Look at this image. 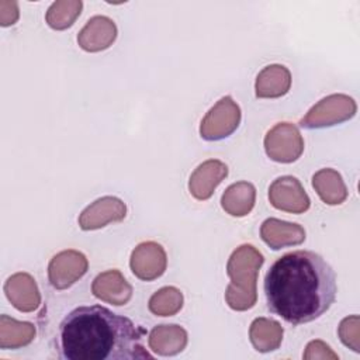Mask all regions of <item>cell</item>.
Here are the masks:
<instances>
[{"label":"cell","instance_id":"12","mask_svg":"<svg viewBox=\"0 0 360 360\" xmlns=\"http://www.w3.org/2000/svg\"><path fill=\"white\" fill-rule=\"evenodd\" d=\"M117 38V27L112 20L96 15L87 21L77 35V44L83 51L98 52L111 46Z\"/></svg>","mask_w":360,"mask_h":360},{"label":"cell","instance_id":"19","mask_svg":"<svg viewBox=\"0 0 360 360\" xmlns=\"http://www.w3.org/2000/svg\"><path fill=\"white\" fill-rule=\"evenodd\" d=\"M256 198V188L252 183L239 181L231 184L221 198L222 208L232 217H245L248 215Z\"/></svg>","mask_w":360,"mask_h":360},{"label":"cell","instance_id":"9","mask_svg":"<svg viewBox=\"0 0 360 360\" xmlns=\"http://www.w3.org/2000/svg\"><path fill=\"white\" fill-rule=\"evenodd\" d=\"M129 266L138 278L152 281L160 277L166 270V252L156 242H143L134 249Z\"/></svg>","mask_w":360,"mask_h":360},{"label":"cell","instance_id":"4","mask_svg":"<svg viewBox=\"0 0 360 360\" xmlns=\"http://www.w3.org/2000/svg\"><path fill=\"white\" fill-rule=\"evenodd\" d=\"M356 111L357 105L352 97L346 94H330L315 104L300 120V127L307 129L333 127L353 118Z\"/></svg>","mask_w":360,"mask_h":360},{"label":"cell","instance_id":"17","mask_svg":"<svg viewBox=\"0 0 360 360\" xmlns=\"http://www.w3.org/2000/svg\"><path fill=\"white\" fill-rule=\"evenodd\" d=\"M148 345L159 356H174L184 350L187 332L179 325H159L150 330Z\"/></svg>","mask_w":360,"mask_h":360},{"label":"cell","instance_id":"10","mask_svg":"<svg viewBox=\"0 0 360 360\" xmlns=\"http://www.w3.org/2000/svg\"><path fill=\"white\" fill-rule=\"evenodd\" d=\"M127 215L125 204L111 195L101 197L84 208L79 217V226L83 231H93L105 226L110 222L122 221Z\"/></svg>","mask_w":360,"mask_h":360},{"label":"cell","instance_id":"25","mask_svg":"<svg viewBox=\"0 0 360 360\" xmlns=\"http://www.w3.org/2000/svg\"><path fill=\"white\" fill-rule=\"evenodd\" d=\"M302 359H305V360H309V359H333V360H336V359H339V356L325 342L311 340L305 347Z\"/></svg>","mask_w":360,"mask_h":360},{"label":"cell","instance_id":"1","mask_svg":"<svg viewBox=\"0 0 360 360\" xmlns=\"http://www.w3.org/2000/svg\"><path fill=\"white\" fill-rule=\"evenodd\" d=\"M263 290L267 309L298 326L321 318L336 300V274L311 250H294L267 270Z\"/></svg>","mask_w":360,"mask_h":360},{"label":"cell","instance_id":"23","mask_svg":"<svg viewBox=\"0 0 360 360\" xmlns=\"http://www.w3.org/2000/svg\"><path fill=\"white\" fill-rule=\"evenodd\" d=\"M82 1H55L46 13V22L53 30H66L80 15Z\"/></svg>","mask_w":360,"mask_h":360},{"label":"cell","instance_id":"2","mask_svg":"<svg viewBox=\"0 0 360 360\" xmlns=\"http://www.w3.org/2000/svg\"><path fill=\"white\" fill-rule=\"evenodd\" d=\"M142 339L143 330L129 318L103 305H82L60 321L53 349L62 360H150Z\"/></svg>","mask_w":360,"mask_h":360},{"label":"cell","instance_id":"3","mask_svg":"<svg viewBox=\"0 0 360 360\" xmlns=\"http://www.w3.org/2000/svg\"><path fill=\"white\" fill-rule=\"evenodd\" d=\"M263 262V255L252 245H242L231 255L226 264L231 283L225 292V301L229 308L246 311L255 307L257 273Z\"/></svg>","mask_w":360,"mask_h":360},{"label":"cell","instance_id":"15","mask_svg":"<svg viewBox=\"0 0 360 360\" xmlns=\"http://www.w3.org/2000/svg\"><path fill=\"white\" fill-rule=\"evenodd\" d=\"M260 236L271 249L278 250L302 243L305 240V231L298 224L269 218L260 226Z\"/></svg>","mask_w":360,"mask_h":360},{"label":"cell","instance_id":"21","mask_svg":"<svg viewBox=\"0 0 360 360\" xmlns=\"http://www.w3.org/2000/svg\"><path fill=\"white\" fill-rule=\"evenodd\" d=\"M35 328L30 322H18L7 315L0 318V349H18L32 342Z\"/></svg>","mask_w":360,"mask_h":360},{"label":"cell","instance_id":"18","mask_svg":"<svg viewBox=\"0 0 360 360\" xmlns=\"http://www.w3.org/2000/svg\"><path fill=\"white\" fill-rule=\"evenodd\" d=\"M312 187L321 200L329 205L342 204L347 198V188L342 176L333 169H321L312 176Z\"/></svg>","mask_w":360,"mask_h":360},{"label":"cell","instance_id":"14","mask_svg":"<svg viewBox=\"0 0 360 360\" xmlns=\"http://www.w3.org/2000/svg\"><path fill=\"white\" fill-rule=\"evenodd\" d=\"M4 292L8 301L22 312L37 309L41 302L35 280L27 273H17L11 276L4 284Z\"/></svg>","mask_w":360,"mask_h":360},{"label":"cell","instance_id":"16","mask_svg":"<svg viewBox=\"0 0 360 360\" xmlns=\"http://www.w3.org/2000/svg\"><path fill=\"white\" fill-rule=\"evenodd\" d=\"M291 87V73L283 65H269L256 77V97L277 98L288 93Z\"/></svg>","mask_w":360,"mask_h":360},{"label":"cell","instance_id":"11","mask_svg":"<svg viewBox=\"0 0 360 360\" xmlns=\"http://www.w3.org/2000/svg\"><path fill=\"white\" fill-rule=\"evenodd\" d=\"M226 176H228V167L225 163L217 159L205 160L190 176V181H188L190 194L200 201H205L214 194V190L217 188V186Z\"/></svg>","mask_w":360,"mask_h":360},{"label":"cell","instance_id":"22","mask_svg":"<svg viewBox=\"0 0 360 360\" xmlns=\"http://www.w3.org/2000/svg\"><path fill=\"white\" fill-rule=\"evenodd\" d=\"M149 311L156 316H172L183 307V294L176 287H163L149 298Z\"/></svg>","mask_w":360,"mask_h":360},{"label":"cell","instance_id":"20","mask_svg":"<svg viewBox=\"0 0 360 360\" xmlns=\"http://www.w3.org/2000/svg\"><path fill=\"white\" fill-rule=\"evenodd\" d=\"M253 347L260 353L277 350L283 340V328L278 322L267 318H256L249 329Z\"/></svg>","mask_w":360,"mask_h":360},{"label":"cell","instance_id":"5","mask_svg":"<svg viewBox=\"0 0 360 360\" xmlns=\"http://www.w3.org/2000/svg\"><path fill=\"white\" fill-rule=\"evenodd\" d=\"M240 122V108L232 97H222L201 121L200 135L205 141H221L232 135Z\"/></svg>","mask_w":360,"mask_h":360},{"label":"cell","instance_id":"24","mask_svg":"<svg viewBox=\"0 0 360 360\" xmlns=\"http://www.w3.org/2000/svg\"><path fill=\"white\" fill-rule=\"evenodd\" d=\"M338 335L342 340V343L352 349L353 352L359 353L360 352V338H359V316L352 315L345 318L339 328H338Z\"/></svg>","mask_w":360,"mask_h":360},{"label":"cell","instance_id":"6","mask_svg":"<svg viewBox=\"0 0 360 360\" xmlns=\"http://www.w3.org/2000/svg\"><path fill=\"white\" fill-rule=\"evenodd\" d=\"M264 150L274 162L292 163L304 152V139L295 125L280 122L266 134Z\"/></svg>","mask_w":360,"mask_h":360},{"label":"cell","instance_id":"13","mask_svg":"<svg viewBox=\"0 0 360 360\" xmlns=\"http://www.w3.org/2000/svg\"><path fill=\"white\" fill-rule=\"evenodd\" d=\"M91 292L104 302L121 307L131 300L132 287L118 270H107L93 280Z\"/></svg>","mask_w":360,"mask_h":360},{"label":"cell","instance_id":"7","mask_svg":"<svg viewBox=\"0 0 360 360\" xmlns=\"http://www.w3.org/2000/svg\"><path fill=\"white\" fill-rule=\"evenodd\" d=\"M87 259L77 250H63L55 255L48 266V278L53 288L65 290L87 271Z\"/></svg>","mask_w":360,"mask_h":360},{"label":"cell","instance_id":"8","mask_svg":"<svg viewBox=\"0 0 360 360\" xmlns=\"http://www.w3.org/2000/svg\"><path fill=\"white\" fill-rule=\"evenodd\" d=\"M269 200L274 208L292 214L305 212L311 205L300 180L292 176L276 179L269 187Z\"/></svg>","mask_w":360,"mask_h":360}]
</instances>
